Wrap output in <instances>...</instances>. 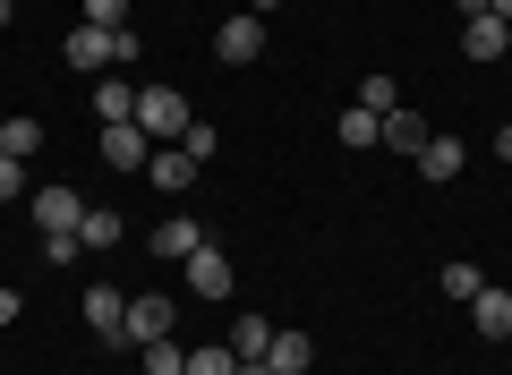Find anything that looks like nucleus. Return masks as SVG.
I'll return each mask as SVG.
<instances>
[{
  "label": "nucleus",
  "mask_w": 512,
  "mask_h": 375,
  "mask_svg": "<svg viewBox=\"0 0 512 375\" xmlns=\"http://www.w3.org/2000/svg\"><path fill=\"white\" fill-rule=\"evenodd\" d=\"M188 375H239L231 341H205V350H188Z\"/></svg>",
  "instance_id": "obj_23"
},
{
  "label": "nucleus",
  "mask_w": 512,
  "mask_h": 375,
  "mask_svg": "<svg viewBox=\"0 0 512 375\" xmlns=\"http://www.w3.org/2000/svg\"><path fill=\"white\" fill-rule=\"evenodd\" d=\"M504 290H512V282H504Z\"/></svg>",
  "instance_id": "obj_34"
},
{
  "label": "nucleus",
  "mask_w": 512,
  "mask_h": 375,
  "mask_svg": "<svg viewBox=\"0 0 512 375\" xmlns=\"http://www.w3.org/2000/svg\"><path fill=\"white\" fill-rule=\"evenodd\" d=\"M26 316V299H18V290H0V324H18Z\"/></svg>",
  "instance_id": "obj_28"
},
{
  "label": "nucleus",
  "mask_w": 512,
  "mask_h": 375,
  "mask_svg": "<svg viewBox=\"0 0 512 375\" xmlns=\"http://www.w3.org/2000/svg\"><path fill=\"white\" fill-rule=\"evenodd\" d=\"M239 9H256V18H265V9H282V0H239Z\"/></svg>",
  "instance_id": "obj_32"
},
{
  "label": "nucleus",
  "mask_w": 512,
  "mask_h": 375,
  "mask_svg": "<svg viewBox=\"0 0 512 375\" xmlns=\"http://www.w3.org/2000/svg\"><path fill=\"white\" fill-rule=\"evenodd\" d=\"M265 367H274V375H308V367H316V341L291 333V324H274V350H265Z\"/></svg>",
  "instance_id": "obj_11"
},
{
  "label": "nucleus",
  "mask_w": 512,
  "mask_h": 375,
  "mask_svg": "<svg viewBox=\"0 0 512 375\" xmlns=\"http://www.w3.org/2000/svg\"><path fill=\"white\" fill-rule=\"evenodd\" d=\"M86 324L111 341V350H120V333H128V299H120L111 282H94V290H86Z\"/></svg>",
  "instance_id": "obj_8"
},
{
  "label": "nucleus",
  "mask_w": 512,
  "mask_h": 375,
  "mask_svg": "<svg viewBox=\"0 0 512 375\" xmlns=\"http://www.w3.org/2000/svg\"><path fill=\"white\" fill-rule=\"evenodd\" d=\"M214 52L231 60V69H248V60L265 52V18H256V9H239V18H222V26H214Z\"/></svg>",
  "instance_id": "obj_5"
},
{
  "label": "nucleus",
  "mask_w": 512,
  "mask_h": 375,
  "mask_svg": "<svg viewBox=\"0 0 512 375\" xmlns=\"http://www.w3.org/2000/svg\"><path fill=\"white\" fill-rule=\"evenodd\" d=\"M478 290H487V273H478L470 256H453V265H444V299H453V307H470Z\"/></svg>",
  "instance_id": "obj_20"
},
{
  "label": "nucleus",
  "mask_w": 512,
  "mask_h": 375,
  "mask_svg": "<svg viewBox=\"0 0 512 375\" xmlns=\"http://www.w3.org/2000/svg\"><path fill=\"white\" fill-rule=\"evenodd\" d=\"M137 52H146V43L128 35V26H77V35H69V69H86V77H111V69H128Z\"/></svg>",
  "instance_id": "obj_1"
},
{
  "label": "nucleus",
  "mask_w": 512,
  "mask_h": 375,
  "mask_svg": "<svg viewBox=\"0 0 512 375\" xmlns=\"http://www.w3.org/2000/svg\"><path fill=\"white\" fill-rule=\"evenodd\" d=\"M495 154H504V162H512V120H504V128H495Z\"/></svg>",
  "instance_id": "obj_29"
},
{
  "label": "nucleus",
  "mask_w": 512,
  "mask_h": 375,
  "mask_svg": "<svg viewBox=\"0 0 512 375\" xmlns=\"http://www.w3.org/2000/svg\"><path fill=\"white\" fill-rule=\"evenodd\" d=\"M35 145H43V120H0V154L35 162Z\"/></svg>",
  "instance_id": "obj_21"
},
{
  "label": "nucleus",
  "mask_w": 512,
  "mask_h": 375,
  "mask_svg": "<svg viewBox=\"0 0 512 375\" xmlns=\"http://www.w3.org/2000/svg\"><path fill=\"white\" fill-rule=\"evenodd\" d=\"M103 162H111V171H146V162H154V137H146L137 120H103Z\"/></svg>",
  "instance_id": "obj_4"
},
{
  "label": "nucleus",
  "mask_w": 512,
  "mask_h": 375,
  "mask_svg": "<svg viewBox=\"0 0 512 375\" xmlns=\"http://www.w3.org/2000/svg\"><path fill=\"white\" fill-rule=\"evenodd\" d=\"M470 324H478V333H487V341H504L512 333V290H478V299H470Z\"/></svg>",
  "instance_id": "obj_13"
},
{
  "label": "nucleus",
  "mask_w": 512,
  "mask_h": 375,
  "mask_svg": "<svg viewBox=\"0 0 512 375\" xmlns=\"http://www.w3.org/2000/svg\"><path fill=\"white\" fill-rule=\"evenodd\" d=\"M222 341H231V358H265V350H274V324H265V316H239Z\"/></svg>",
  "instance_id": "obj_19"
},
{
  "label": "nucleus",
  "mask_w": 512,
  "mask_h": 375,
  "mask_svg": "<svg viewBox=\"0 0 512 375\" xmlns=\"http://www.w3.org/2000/svg\"><path fill=\"white\" fill-rule=\"evenodd\" d=\"M146 375H188V350L180 341H146Z\"/></svg>",
  "instance_id": "obj_24"
},
{
  "label": "nucleus",
  "mask_w": 512,
  "mask_h": 375,
  "mask_svg": "<svg viewBox=\"0 0 512 375\" xmlns=\"http://www.w3.org/2000/svg\"><path fill=\"white\" fill-rule=\"evenodd\" d=\"M26 205H35V231H43V239H52V231H77V222H86V197H77V188H60V179H52V188H35Z\"/></svg>",
  "instance_id": "obj_6"
},
{
  "label": "nucleus",
  "mask_w": 512,
  "mask_h": 375,
  "mask_svg": "<svg viewBox=\"0 0 512 375\" xmlns=\"http://www.w3.org/2000/svg\"><path fill=\"white\" fill-rule=\"evenodd\" d=\"M359 111H376V120H384V111H402V86H393V77H367V86H359Z\"/></svg>",
  "instance_id": "obj_22"
},
{
  "label": "nucleus",
  "mask_w": 512,
  "mask_h": 375,
  "mask_svg": "<svg viewBox=\"0 0 512 375\" xmlns=\"http://www.w3.org/2000/svg\"><path fill=\"white\" fill-rule=\"evenodd\" d=\"M231 282H239V273H231V256H222L214 239H205V248L188 256V299H231Z\"/></svg>",
  "instance_id": "obj_7"
},
{
  "label": "nucleus",
  "mask_w": 512,
  "mask_h": 375,
  "mask_svg": "<svg viewBox=\"0 0 512 375\" xmlns=\"http://www.w3.org/2000/svg\"><path fill=\"white\" fill-rule=\"evenodd\" d=\"M239 375H274V367H265V358H239Z\"/></svg>",
  "instance_id": "obj_31"
},
{
  "label": "nucleus",
  "mask_w": 512,
  "mask_h": 375,
  "mask_svg": "<svg viewBox=\"0 0 512 375\" xmlns=\"http://www.w3.org/2000/svg\"><path fill=\"white\" fill-rule=\"evenodd\" d=\"M9 197H35V179H26L18 154H0V205H9Z\"/></svg>",
  "instance_id": "obj_26"
},
{
  "label": "nucleus",
  "mask_w": 512,
  "mask_h": 375,
  "mask_svg": "<svg viewBox=\"0 0 512 375\" xmlns=\"http://www.w3.org/2000/svg\"><path fill=\"white\" fill-rule=\"evenodd\" d=\"M146 179H154V188H188V179H197V162H188V145H163V154L146 162Z\"/></svg>",
  "instance_id": "obj_18"
},
{
  "label": "nucleus",
  "mask_w": 512,
  "mask_h": 375,
  "mask_svg": "<svg viewBox=\"0 0 512 375\" xmlns=\"http://www.w3.org/2000/svg\"><path fill=\"white\" fill-rule=\"evenodd\" d=\"M333 137H342L350 154H367V145H384V120H376V111H359V103H350L342 120H333Z\"/></svg>",
  "instance_id": "obj_17"
},
{
  "label": "nucleus",
  "mask_w": 512,
  "mask_h": 375,
  "mask_svg": "<svg viewBox=\"0 0 512 375\" xmlns=\"http://www.w3.org/2000/svg\"><path fill=\"white\" fill-rule=\"evenodd\" d=\"M427 137H436V128H427L419 111H384V145H393V154L419 162V145H427Z\"/></svg>",
  "instance_id": "obj_14"
},
{
  "label": "nucleus",
  "mask_w": 512,
  "mask_h": 375,
  "mask_svg": "<svg viewBox=\"0 0 512 375\" xmlns=\"http://www.w3.org/2000/svg\"><path fill=\"white\" fill-rule=\"evenodd\" d=\"M77 26H128V0H86V18Z\"/></svg>",
  "instance_id": "obj_27"
},
{
  "label": "nucleus",
  "mask_w": 512,
  "mask_h": 375,
  "mask_svg": "<svg viewBox=\"0 0 512 375\" xmlns=\"http://www.w3.org/2000/svg\"><path fill=\"white\" fill-rule=\"evenodd\" d=\"M137 128H146V137H163V145H180V137H188V94L137 86Z\"/></svg>",
  "instance_id": "obj_2"
},
{
  "label": "nucleus",
  "mask_w": 512,
  "mask_h": 375,
  "mask_svg": "<svg viewBox=\"0 0 512 375\" xmlns=\"http://www.w3.org/2000/svg\"><path fill=\"white\" fill-rule=\"evenodd\" d=\"M461 52L470 60H504L512 52V18H461Z\"/></svg>",
  "instance_id": "obj_10"
},
{
  "label": "nucleus",
  "mask_w": 512,
  "mask_h": 375,
  "mask_svg": "<svg viewBox=\"0 0 512 375\" xmlns=\"http://www.w3.org/2000/svg\"><path fill=\"white\" fill-rule=\"evenodd\" d=\"M487 18H512V0H487Z\"/></svg>",
  "instance_id": "obj_33"
},
{
  "label": "nucleus",
  "mask_w": 512,
  "mask_h": 375,
  "mask_svg": "<svg viewBox=\"0 0 512 375\" xmlns=\"http://www.w3.org/2000/svg\"><path fill=\"white\" fill-rule=\"evenodd\" d=\"M77 248H86V256L120 248V214H111V205H86V222H77Z\"/></svg>",
  "instance_id": "obj_16"
},
{
  "label": "nucleus",
  "mask_w": 512,
  "mask_h": 375,
  "mask_svg": "<svg viewBox=\"0 0 512 375\" xmlns=\"http://www.w3.org/2000/svg\"><path fill=\"white\" fill-rule=\"evenodd\" d=\"M180 145H188V162H214V154H222V137H214V120H188V137H180Z\"/></svg>",
  "instance_id": "obj_25"
},
{
  "label": "nucleus",
  "mask_w": 512,
  "mask_h": 375,
  "mask_svg": "<svg viewBox=\"0 0 512 375\" xmlns=\"http://www.w3.org/2000/svg\"><path fill=\"white\" fill-rule=\"evenodd\" d=\"M453 9H461V18H487V0H453Z\"/></svg>",
  "instance_id": "obj_30"
},
{
  "label": "nucleus",
  "mask_w": 512,
  "mask_h": 375,
  "mask_svg": "<svg viewBox=\"0 0 512 375\" xmlns=\"http://www.w3.org/2000/svg\"><path fill=\"white\" fill-rule=\"evenodd\" d=\"M461 171H470V145H461V137H427L419 145V179L444 188V179H461Z\"/></svg>",
  "instance_id": "obj_9"
},
{
  "label": "nucleus",
  "mask_w": 512,
  "mask_h": 375,
  "mask_svg": "<svg viewBox=\"0 0 512 375\" xmlns=\"http://www.w3.org/2000/svg\"><path fill=\"white\" fill-rule=\"evenodd\" d=\"M205 248V231L188 214H171V222H154V256H171V265H188V256Z\"/></svg>",
  "instance_id": "obj_12"
},
{
  "label": "nucleus",
  "mask_w": 512,
  "mask_h": 375,
  "mask_svg": "<svg viewBox=\"0 0 512 375\" xmlns=\"http://www.w3.org/2000/svg\"><path fill=\"white\" fill-rule=\"evenodd\" d=\"M94 120H137V86L128 77H94Z\"/></svg>",
  "instance_id": "obj_15"
},
{
  "label": "nucleus",
  "mask_w": 512,
  "mask_h": 375,
  "mask_svg": "<svg viewBox=\"0 0 512 375\" xmlns=\"http://www.w3.org/2000/svg\"><path fill=\"white\" fill-rule=\"evenodd\" d=\"M171 324H180V299H163V290H146V299H128V350H146V341H171Z\"/></svg>",
  "instance_id": "obj_3"
}]
</instances>
